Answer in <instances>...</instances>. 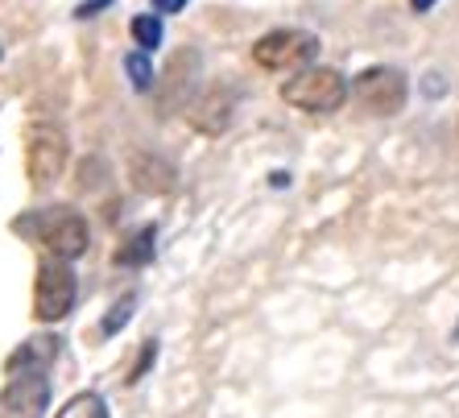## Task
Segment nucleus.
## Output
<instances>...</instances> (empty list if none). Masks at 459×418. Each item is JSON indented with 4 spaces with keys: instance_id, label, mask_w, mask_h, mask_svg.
<instances>
[{
    "instance_id": "obj_14",
    "label": "nucleus",
    "mask_w": 459,
    "mask_h": 418,
    "mask_svg": "<svg viewBox=\"0 0 459 418\" xmlns=\"http://www.w3.org/2000/svg\"><path fill=\"white\" fill-rule=\"evenodd\" d=\"M125 66H128V79H133V87H137V91H145V87L153 83V66H150V58H145V50L128 54Z\"/></svg>"
},
{
    "instance_id": "obj_6",
    "label": "nucleus",
    "mask_w": 459,
    "mask_h": 418,
    "mask_svg": "<svg viewBox=\"0 0 459 418\" xmlns=\"http://www.w3.org/2000/svg\"><path fill=\"white\" fill-rule=\"evenodd\" d=\"M75 307V274L58 257L38 266V282H33V315L42 323H58Z\"/></svg>"
},
{
    "instance_id": "obj_12",
    "label": "nucleus",
    "mask_w": 459,
    "mask_h": 418,
    "mask_svg": "<svg viewBox=\"0 0 459 418\" xmlns=\"http://www.w3.org/2000/svg\"><path fill=\"white\" fill-rule=\"evenodd\" d=\"M133 42L141 46V50H158L161 46V17L158 13H141V17H133Z\"/></svg>"
},
{
    "instance_id": "obj_8",
    "label": "nucleus",
    "mask_w": 459,
    "mask_h": 418,
    "mask_svg": "<svg viewBox=\"0 0 459 418\" xmlns=\"http://www.w3.org/2000/svg\"><path fill=\"white\" fill-rule=\"evenodd\" d=\"M4 410H13V414L22 418H38L46 410V402H50V381H46L38 369H30V373L13 377L9 386H4Z\"/></svg>"
},
{
    "instance_id": "obj_3",
    "label": "nucleus",
    "mask_w": 459,
    "mask_h": 418,
    "mask_svg": "<svg viewBox=\"0 0 459 418\" xmlns=\"http://www.w3.org/2000/svg\"><path fill=\"white\" fill-rule=\"evenodd\" d=\"M315 54H319V38L307 30H269L253 42V63L265 71H302L307 63H315Z\"/></svg>"
},
{
    "instance_id": "obj_18",
    "label": "nucleus",
    "mask_w": 459,
    "mask_h": 418,
    "mask_svg": "<svg viewBox=\"0 0 459 418\" xmlns=\"http://www.w3.org/2000/svg\"><path fill=\"white\" fill-rule=\"evenodd\" d=\"M178 9H186V0H153V13H178Z\"/></svg>"
},
{
    "instance_id": "obj_16",
    "label": "nucleus",
    "mask_w": 459,
    "mask_h": 418,
    "mask_svg": "<svg viewBox=\"0 0 459 418\" xmlns=\"http://www.w3.org/2000/svg\"><path fill=\"white\" fill-rule=\"evenodd\" d=\"M153 356H158V344H145V348H141V356H137V365H133V373H128V381H141V377H145V369L153 365Z\"/></svg>"
},
{
    "instance_id": "obj_7",
    "label": "nucleus",
    "mask_w": 459,
    "mask_h": 418,
    "mask_svg": "<svg viewBox=\"0 0 459 418\" xmlns=\"http://www.w3.org/2000/svg\"><path fill=\"white\" fill-rule=\"evenodd\" d=\"M128 179H133V187L145 195H170L174 187H178L174 161H166L161 153H145V150H137L128 158Z\"/></svg>"
},
{
    "instance_id": "obj_5",
    "label": "nucleus",
    "mask_w": 459,
    "mask_h": 418,
    "mask_svg": "<svg viewBox=\"0 0 459 418\" xmlns=\"http://www.w3.org/2000/svg\"><path fill=\"white\" fill-rule=\"evenodd\" d=\"M352 96L364 112L373 117H397L406 108V96H410V83L397 66H368L364 75H356L352 83Z\"/></svg>"
},
{
    "instance_id": "obj_9",
    "label": "nucleus",
    "mask_w": 459,
    "mask_h": 418,
    "mask_svg": "<svg viewBox=\"0 0 459 418\" xmlns=\"http://www.w3.org/2000/svg\"><path fill=\"white\" fill-rule=\"evenodd\" d=\"M228 120H232V96H220V91H207V96L191 108V125L199 133H224Z\"/></svg>"
},
{
    "instance_id": "obj_15",
    "label": "nucleus",
    "mask_w": 459,
    "mask_h": 418,
    "mask_svg": "<svg viewBox=\"0 0 459 418\" xmlns=\"http://www.w3.org/2000/svg\"><path fill=\"white\" fill-rule=\"evenodd\" d=\"M133 302H137V299L128 294L125 302H117V307H112V315H108V319H104V332H108V335H112V332H117V327H125V323H128V315H133Z\"/></svg>"
},
{
    "instance_id": "obj_2",
    "label": "nucleus",
    "mask_w": 459,
    "mask_h": 418,
    "mask_svg": "<svg viewBox=\"0 0 459 418\" xmlns=\"http://www.w3.org/2000/svg\"><path fill=\"white\" fill-rule=\"evenodd\" d=\"M25 228V232L38 236V245L50 248V257L58 261H75L87 253V240H91V232H87V220L83 215H75L71 207H50V212L38 215V224H17Z\"/></svg>"
},
{
    "instance_id": "obj_10",
    "label": "nucleus",
    "mask_w": 459,
    "mask_h": 418,
    "mask_svg": "<svg viewBox=\"0 0 459 418\" xmlns=\"http://www.w3.org/2000/svg\"><path fill=\"white\" fill-rule=\"evenodd\" d=\"M54 356H58V340H46V335H38V340H30L22 348V353H13L9 369H22V373H30V369H38L42 373L46 365H50Z\"/></svg>"
},
{
    "instance_id": "obj_4",
    "label": "nucleus",
    "mask_w": 459,
    "mask_h": 418,
    "mask_svg": "<svg viewBox=\"0 0 459 418\" xmlns=\"http://www.w3.org/2000/svg\"><path fill=\"white\" fill-rule=\"evenodd\" d=\"M66 133L58 125H30L25 129V174H30L33 187L54 183L58 174L66 170Z\"/></svg>"
},
{
    "instance_id": "obj_17",
    "label": "nucleus",
    "mask_w": 459,
    "mask_h": 418,
    "mask_svg": "<svg viewBox=\"0 0 459 418\" xmlns=\"http://www.w3.org/2000/svg\"><path fill=\"white\" fill-rule=\"evenodd\" d=\"M108 4H112V0H83V4H79V9H75V17H91V13L108 9Z\"/></svg>"
},
{
    "instance_id": "obj_1",
    "label": "nucleus",
    "mask_w": 459,
    "mask_h": 418,
    "mask_svg": "<svg viewBox=\"0 0 459 418\" xmlns=\"http://www.w3.org/2000/svg\"><path fill=\"white\" fill-rule=\"evenodd\" d=\"M281 100L299 112H335L348 100V79L332 66H302L299 75L281 83Z\"/></svg>"
},
{
    "instance_id": "obj_13",
    "label": "nucleus",
    "mask_w": 459,
    "mask_h": 418,
    "mask_svg": "<svg viewBox=\"0 0 459 418\" xmlns=\"http://www.w3.org/2000/svg\"><path fill=\"white\" fill-rule=\"evenodd\" d=\"M54 418H108V406L100 394H75Z\"/></svg>"
},
{
    "instance_id": "obj_19",
    "label": "nucleus",
    "mask_w": 459,
    "mask_h": 418,
    "mask_svg": "<svg viewBox=\"0 0 459 418\" xmlns=\"http://www.w3.org/2000/svg\"><path fill=\"white\" fill-rule=\"evenodd\" d=\"M410 9H414V13H427V9H435V0H410Z\"/></svg>"
},
{
    "instance_id": "obj_11",
    "label": "nucleus",
    "mask_w": 459,
    "mask_h": 418,
    "mask_svg": "<svg viewBox=\"0 0 459 418\" xmlns=\"http://www.w3.org/2000/svg\"><path fill=\"white\" fill-rule=\"evenodd\" d=\"M153 240H158L153 224H145L141 232H133L125 245L117 248V266H145V261L153 257Z\"/></svg>"
}]
</instances>
